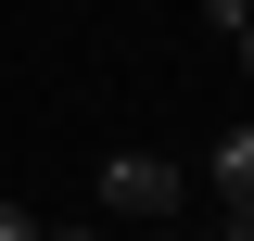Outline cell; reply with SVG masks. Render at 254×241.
Listing matches in <instances>:
<instances>
[{"label": "cell", "mask_w": 254, "mask_h": 241, "mask_svg": "<svg viewBox=\"0 0 254 241\" xmlns=\"http://www.w3.org/2000/svg\"><path fill=\"white\" fill-rule=\"evenodd\" d=\"M38 241H115V229H51V216H38Z\"/></svg>", "instance_id": "5b68a950"}, {"label": "cell", "mask_w": 254, "mask_h": 241, "mask_svg": "<svg viewBox=\"0 0 254 241\" xmlns=\"http://www.w3.org/2000/svg\"><path fill=\"white\" fill-rule=\"evenodd\" d=\"M89 190H102V216L153 229V216H178V203H190V165H178V152H140V140H127V152H102V165H89Z\"/></svg>", "instance_id": "6da1fadb"}, {"label": "cell", "mask_w": 254, "mask_h": 241, "mask_svg": "<svg viewBox=\"0 0 254 241\" xmlns=\"http://www.w3.org/2000/svg\"><path fill=\"white\" fill-rule=\"evenodd\" d=\"M0 241H38V203H13V190H0Z\"/></svg>", "instance_id": "277c9868"}, {"label": "cell", "mask_w": 254, "mask_h": 241, "mask_svg": "<svg viewBox=\"0 0 254 241\" xmlns=\"http://www.w3.org/2000/svg\"><path fill=\"white\" fill-rule=\"evenodd\" d=\"M190 178L216 190V216H229V229H254V115H242V127H216V140H203V165H190Z\"/></svg>", "instance_id": "7a4b0ae2"}, {"label": "cell", "mask_w": 254, "mask_h": 241, "mask_svg": "<svg viewBox=\"0 0 254 241\" xmlns=\"http://www.w3.org/2000/svg\"><path fill=\"white\" fill-rule=\"evenodd\" d=\"M203 26H216V38H229V63L254 76V0H203Z\"/></svg>", "instance_id": "3957f363"}, {"label": "cell", "mask_w": 254, "mask_h": 241, "mask_svg": "<svg viewBox=\"0 0 254 241\" xmlns=\"http://www.w3.org/2000/svg\"><path fill=\"white\" fill-rule=\"evenodd\" d=\"M216 241H254V229H229V216H216Z\"/></svg>", "instance_id": "8992f818"}]
</instances>
